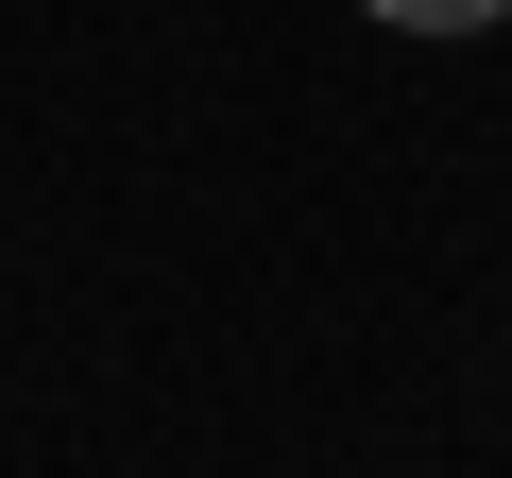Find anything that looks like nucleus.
<instances>
[{"instance_id":"f257e3e1","label":"nucleus","mask_w":512,"mask_h":478,"mask_svg":"<svg viewBox=\"0 0 512 478\" xmlns=\"http://www.w3.org/2000/svg\"><path fill=\"white\" fill-rule=\"evenodd\" d=\"M359 18H410V35H478V18H512V0H359Z\"/></svg>"}]
</instances>
